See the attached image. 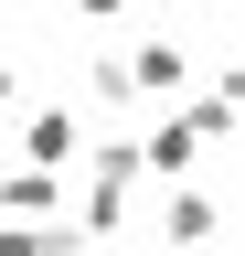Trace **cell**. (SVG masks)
I'll return each instance as SVG.
<instances>
[{"mask_svg":"<svg viewBox=\"0 0 245 256\" xmlns=\"http://www.w3.org/2000/svg\"><path fill=\"white\" fill-rule=\"evenodd\" d=\"M149 235H160V256H192V246H213V235H224V192H213L203 171L160 182V214H149Z\"/></svg>","mask_w":245,"mask_h":256,"instance_id":"6da1fadb","label":"cell"},{"mask_svg":"<svg viewBox=\"0 0 245 256\" xmlns=\"http://www.w3.org/2000/svg\"><path fill=\"white\" fill-rule=\"evenodd\" d=\"M203 128L181 118V107H149V128H139V182H181V171H203Z\"/></svg>","mask_w":245,"mask_h":256,"instance_id":"7a4b0ae2","label":"cell"},{"mask_svg":"<svg viewBox=\"0 0 245 256\" xmlns=\"http://www.w3.org/2000/svg\"><path fill=\"white\" fill-rule=\"evenodd\" d=\"M117 64H128V96H139V107H171V96L192 86V43H171V32H149V43L117 54Z\"/></svg>","mask_w":245,"mask_h":256,"instance_id":"3957f363","label":"cell"},{"mask_svg":"<svg viewBox=\"0 0 245 256\" xmlns=\"http://www.w3.org/2000/svg\"><path fill=\"white\" fill-rule=\"evenodd\" d=\"M75 150H85V107H75V96H53V107H32V118H21V160L64 171Z\"/></svg>","mask_w":245,"mask_h":256,"instance_id":"277c9868","label":"cell"},{"mask_svg":"<svg viewBox=\"0 0 245 256\" xmlns=\"http://www.w3.org/2000/svg\"><path fill=\"white\" fill-rule=\"evenodd\" d=\"M0 214H11V224H43V214H64V171H43V160L0 171Z\"/></svg>","mask_w":245,"mask_h":256,"instance_id":"5b68a950","label":"cell"},{"mask_svg":"<svg viewBox=\"0 0 245 256\" xmlns=\"http://www.w3.org/2000/svg\"><path fill=\"white\" fill-rule=\"evenodd\" d=\"M85 107H139V96H128V64H117V54H96V64H85Z\"/></svg>","mask_w":245,"mask_h":256,"instance_id":"8992f818","label":"cell"},{"mask_svg":"<svg viewBox=\"0 0 245 256\" xmlns=\"http://www.w3.org/2000/svg\"><path fill=\"white\" fill-rule=\"evenodd\" d=\"M117 11H128V0H75V22H117Z\"/></svg>","mask_w":245,"mask_h":256,"instance_id":"52a82bcc","label":"cell"},{"mask_svg":"<svg viewBox=\"0 0 245 256\" xmlns=\"http://www.w3.org/2000/svg\"><path fill=\"white\" fill-rule=\"evenodd\" d=\"M11 96H21V75H11V64H0V107H11Z\"/></svg>","mask_w":245,"mask_h":256,"instance_id":"ba28073f","label":"cell"},{"mask_svg":"<svg viewBox=\"0 0 245 256\" xmlns=\"http://www.w3.org/2000/svg\"><path fill=\"white\" fill-rule=\"evenodd\" d=\"M192 256H213V246H192Z\"/></svg>","mask_w":245,"mask_h":256,"instance_id":"9c48e42d","label":"cell"}]
</instances>
